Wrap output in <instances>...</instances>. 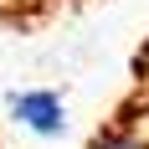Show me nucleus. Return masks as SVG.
Here are the masks:
<instances>
[{"mask_svg": "<svg viewBox=\"0 0 149 149\" xmlns=\"http://www.w3.org/2000/svg\"><path fill=\"white\" fill-rule=\"evenodd\" d=\"M15 118L36 129V134H62L67 129V108H62L57 93H21L15 98Z\"/></svg>", "mask_w": 149, "mask_h": 149, "instance_id": "1", "label": "nucleus"}, {"mask_svg": "<svg viewBox=\"0 0 149 149\" xmlns=\"http://www.w3.org/2000/svg\"><path fill=\"white\" fill-rule=\"evenodd\" d=\"M93 149H149V144L134 139L129 129H113V134H98V139H93Z\"/></svg>", "mask_w": 149, "mask_h": 149, "instance_id": "2", "label": "nucleus"}]
</instances>
